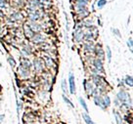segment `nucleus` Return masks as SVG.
<instances>
[{
  "label": "nucleus",
  "instance_id": "a211bd4d",
  "mask_svg": "<svg viewBox=\"0 0 133 124\" xmlns=\"http://www.w3.org/2000/svg\"><path fill=\"white\" fill-rule=\"evenodd\" d=\"M42 60H43V62H44L45 66H47L48 68H51V67H53V66H54V65H55L54 60L51 58V57L45 56V57H43V58H42Z\"/></svg>",
  "mask_w": 133,
  "mask_h": 124
},
{
  "label": "nucleus",
  "instance_id": "0eeeda50",
  "mask_svg": "<svg viewBox=\"0 0 133 124\" xmlns=\"http://www.w3.org/2000/svg\"><path fill=\"white\" fill-rule=\"evenodd\" d=\"M83 85H84V89H85V92L87 93L88 97H90L94 94V91H95V85L93 84V82L91 81H87V80H84L83 81Z\"/></svg>",
  "mask_w": 133,
  "mask_h": 124
},
{
  "label": "nucleus",
  "instance_id": "6ab92c4d",
  "mask_svg": "<svg viewBox=\"0 0 133 124\" xmlns=\"http://www.w3.org/2000/svg\"><path fill=\"white\" fill-rule=\"evenodd\" d=\"M10 7V0H0V8L5 10Z\"/></svg>",
  "mask_w": 133,
  "mask_h": 124
},
{
  "label": "nucleus",
  "instance_id": "7c9ffc66",
  "mask_svg": "<svg viewBox=\"0 0 133 124\" xmlns=\"http://www.w3.org/2000/svg\"><path fill=\"white\" fill-rule=\"evenodd\" d=\"M112 33H114V34H115V35H116V36H117V37H119V38L121 37V32H119V30H118V29H112Z\"/></svg>",
  "mask_w": 133,
  "mask_h": 124
},
{
  "label": "nucleus",
  "instance_id": "a878e982",
  "mask_svg": "<svg viewBox=\"0 0 133 124\" xmlns=\"http://www.w3.org/2000/svg\"><path fill=\"white\" fill-rule=\"evenodd\" d=\"M125 83H126V85H128L130 87H133V77L132 76H130V75H127L126 77H125Z\"/></svg>",
  "mask_w": 133,
  "mask_h": 124
},
{
  "label": "nucleus",
  "instance_id": "cd10ccee",
  "mask_svg": "<svg viewBox=\"0 0 133 124\" xmlns=\"http://www.w3.org/2000/svg\"><path fill=\"white\" fill-rule=\"evenodd\" d=\"M103 99H104V104L105 106H106V108L110 107V105H111V99H110V97L108 95H105L103 97Z\"/></svg>",
  "mask_w": 133,
  "mask_h": 124
},
{
  "label": "nucleus",
  "instance_id": "39448f33",
  "mask_svg": "<svg viewBox=\"0 0 133 124\" xmlns=\"http://www.w3.org/2000/svg\"><path fill=\"white\" fill-rule=\"evenodd\" d=\"M30 70L29 68H25L24 66H22L21 65L18 67V75L21 79H29L30 77Z\"/></svg>",
  "mask_w": 133,
  "mask_h": 124
},
{
  "label": "nucleus",
  "instance_id": "2eb2a0df",
  "mask_svg": "<svg viewBox=\"0 0 133 124\" xmlns=\"http://www.w3.org/2000/svg\"><path fill=\"white\" fill-rule=\"evenodd\" d=\"M93 100H94V103H95L96 106H98L100 108H102L103 109L106 108V106L104 104V99L101 95H95L93 97Z\"/></svg>",
  "mask_w": 133,
  "mask_h": 124
},
{
  "label": "nucleus",
  "instance_id": "5701e85b",
  "mask_svg": "<svg viewBox=\"0 0 133 124\" xmlns=\"http://www.w3.org/2000/svg\"><path fill=\"white\" fill-rule=\"evenodd\" d=\"M82 117L83 119H84V121L86 122V124H95L93 122V120L91 119V117L88 115L87 113H82Z\"/></svg>",
  "mask_w": 133,
  "mask_h": 124
},
{
  "label": "nucleus",
  "instance_id": "f8f14e48",
  "mask_svg": "<svg viewBox=\"0 0 133 124\" xmlns=\"http://www.w3.org/2000/svg\"><path fill=\"white\" fill-rule=\"evenodd\" d=\"M30 40L34 44H41V43H43V42L45 41V37H44V35L41 32H38V33H35Z\"/></svg>",
  "mask_w": 133,
  "mask_h": 124
},
{
  "label": "nucleus",
  "instance_id": "393cba45",
  "mask_svg": "<svg viewBox=\"0 0 133 124\" xmlns=\"http://www.w3.org/2000/svg\"><path fill=\"white\" fill-rule=\"evenodd\" d=\"M106 55H107V58H108V62L111 63V61H112V50L110 48V46L106 47Z\"/></svg>",
  "mask_w": 133,
  "mask_h": 124
},
{
  "label": "nucleus",
  "instance_id": "7ed1b4c3",
  "mask_svg": "<svg viewBox=\"0 0 133 124\" xmlns=\"http://www.w3.org/2000/svg\"><path fill=\"white\" fill-rule=\"evenodd\" d=\"M116 98H117V100L121 103V105L126 106V107H129V105H130V97H129V95L125 91L121 90V91L118 92Z\"/></svg>",
  "mask_w": 133,
  "mask_h": 124
},
{
  "label": "nucleus",
  "instance_id": "ddd939ff",
  "mask_svg": "<svg viewBox=\"0 0 133 124\" xmlns=\"http://www.w3.org/2000/svg\"><path fill=\"white\" fill-rule=\"evenodd\" d=\"M93 66H94V68L98 70L99 72L104 73V64H103V61H102V60L96 58L95 60L93 61Z\"/></svg>",
  "mask_w": 133,
  "mask_h": 124
},
{
  "label": "nucleus",
  "instance_id": "4be33fe9",
  "mask_svg": "<svg viewBox=\"0 0 133 124\" xmlns=\"http://www.w3.org/2000/svg\"><path fill=\"white\" fill-rule=\"evenodd\" d=\"M107 3H108V0H98V1L96 2V6H97L98 9H102L106 6Z\"/></svg>",
  "mask_w": 133,
  "mask_h": 124
},
{
  "label": "nucleus",
  "instance_id": "9b49d317",
  "mask_svg": "<svg viewBox=\"0 0 133 124\" xmlns=\"http://www.w3.org/2000/svg\"><path fill=\"white\" fill-rule=\"evenodd\" d=\"M20 65L22 66L25 67V68H29V70H31V67H32V63H31V61L28 57H24V56L20 58Z\"/></svg>",
  "mask_w": 133,
  "mask_h": 124
},
{
  "label": "nucleus",
  "instance_id": "72a5a7b5",
  "mask_svg": "<svg viewBox=\"0 0 133 124\" xmlns=\"http://www.w3.org/2000/svg\"><path fill=\"white\" fill-rule=\"evenodd\" d=\"M4 117H5L4 114H0V123H2V122H3V120H4Z\"/></svg>",
  "mask_w": 133,
  "mask_h": 124
},
{
  "label": "nucleus",
  "instance_id": "f704fd0d",
  "mask_svg": "<svg viewBox=\"0 0 133 124\" xmlns=\"http://www.w3.org/2000/svg\"><path fill=\"white\" fill-rule=\"evenodd\" d=\"M2 30H3V29H2V26H1V25H0V33L2 32Z\"/></svg>",
  "mask_w": 133,
  "mask_h": 124
},
{
  "label": "nucleus",
  "instance_id": "c756f323",
  "mask_svg": "<svg viewBox=\"0 0 133 124\" xmlns=\"http://www.w3.org/2000/svg\"><path fill=\"white\" fill-rule=\"evenodd\" d=\"M115 113V116H116V122H117V124H121V115H119V113L118 112H114Z\"/></svg>",
  "mask_w": 133,
  "mask_h": 124
},
{
  "label": "nucleus",
  "instance_id": "4468645a",
  "mask_svg": "<svg viewBox=\"0 0 133 124\" xmlns=\"http://www.w3.org/2000/svg\"><path fill=\"white\" fill-rule=\"evenodd\" d=\"M21 53L24 57H29V56L32 54V49H31V47L29 44H24L22 46Z\"/></svg>",
  "mask_w": 133,
  "mask_h": 124
},
{
  "label": "nucleus",
  "instance_id": "473e14b6",
  "mask_svg": "<svg viewBox=\"0 0 133 124\" xmlns=\"http://www.w3.org/2000/svg\"><path fill=\"white\" fill-rule=\"evenodd\" d=\"M40 2H41L42 4H47V3H50L51 2V0H40Z\"/></svg>",
  "mask_w": 133,
  "mask_h": 124
},
{
  "label": "nucleus",
  "instance_id": "f3484780",
  "mask_svg": "<svg viewBox=\"0 0 133 124\" xmlns=\"http://www.w3.org/2000/svg\"><path fill=\"white\" fill-rule=\"evenodd\" d=\"M83 49L85 52L87 53H94V50H95V45L92 43V42L86 41L83 44Z\"/></svg>",
  "mask_w": 133,
  "mask_h": 124
},
{
  "label": "nucleus",
  "instance_id": "c85d7f7f",
  "mask_svg": "<svg viewBox=\"0 0 133 124\" xmlns=\"http://www.w3.org/2000/svg\"><path fill=\"white\" fill-rule=\"evenodd\" d=\"M74 3H80V4L88 6V4L90 3V0H74Z\"/></svg>",
  "mask_w": 133,
  "mask_h": 124
},
{
  "label": "nucleus",
  "instance_id": "bb28decb",
  "mask_svg": "<svg viewBox=\"0 0 133 124\" xmlns=\"http://www.w3.org/2000/svg\"><path fill=\"white\" fill-rule=\"evenodd\" d=\"M63 100H64V101H65V103H66V105H69V106H70L71 108H75V106H74V104L71 103V100L69 99V98H68V97H66V95H63Z\"/></svg>",
  "mask_w": 133,
  "mask_h": 124
},
{
  "label": "nucleus",
  "instance_id": "412c9836",
  "mask_svg": "<svg viewBox=\"0 0 133 124\" xmlns=\"http://www.w3.org/2000/svg\"><path fill=\"white\" fill-rule=\"evenodd\" d=\"M61 88H62L63 92H64V95L68 94V92H69V88H68V84H66V79H63L62 80V82H61Z\"/></svg>",
  "mask_w": 133,
  "mask_h": 124
},
{
  "label": "nucleus",
  "instance_id": "aec40b11",
  "mask_svg": "<svg viewBox=\"0 0 133 124\" xmlns=\"http://www.w3.org/2000/svg\"><path fill=\"white\" fill-rule=\"evenodd\" d=\"M7 62L9 63V65H10V66H11V68L12 70H14L15 67H16V61H15V59H14V57L13 56H8V58H7Z\"/></svg>",
  "mask_w": 133,
  "mask_h": 124
},
{
  "label": "nucleus",
  "instance_id": "dca6fc26",
  "mask_svg": "<svg viewBox=\"0 0 133 124\" xmlns=\"http://www.w3.org/2000/svg\"><path fill=\"white\" fill-rule=\"evenodd\" d=\"M94 53L96 54V56H97V58H98V59L102 60V61L104 60V58H105V52H104V50H103V48L101 47V45L95 46Z\"/></svg>",
  "mask_w": 133,
  "mask_h": 124
},
{
  "label": "nucleus",
  "instance_id": "f03ea898",
  "mask_svg": "<svg viewBox=\"0 0 133 124\" xmlns=\"http://www.w3.org/2000/svg\"><path fill=\"white\" fill-rule=\"evenodd\" d=\"M25 16L21 11H18V10H14L12 12L9 14L8 16V21L11 24H15V23H20V22L24 21Z\"/></svg>",
  "mask_w": 133,
  "mask_h": 124
},
{
  "label": "nucleus",
  "instance_id": "b1692460",
  "mask_svg": "<svg viewBox=\"0 0 133 124\" xmlns=\"http://www.w3.org/2000/svg\"><path fill=\"white\" fill-rule=\"evenodd\" d=\"M78 100H79V103H80V105H81V107L83 108V109H84V111H85L86 112H89V109H88V107H87V104H86V102L84 101V99L80 97Z\"/></svg>",
  "mask_w": 133,
  "mask_h": 124
},
{
  "label": "nucleus",
  "instance_id": "f257e3e1",
  "mask_svg": "<svg viewBox=\"0 0 133 124\" xmlns=\"http://www.w3.org/2000/svg\"><path fill=\"white\" fill-rule=\"evenodd\" d=\"M74 9H75L76 15L78 16V18L80 19H85L89 16L90 14V11L88 9V6L86 5L80 4V3H74Z\"/></svg>",
  "mask_w": 133,
  "mask_h": 124
},
{
  "label": "nucleus",
  "instance_id": "9d476101",
  "mask_svg": "<svg viewBox=\"0 0 133 124\" xmlns=\"http://www.w3.org/2000/svg\"><path fill=\"white\" fill-rule=\"evenodd\" d=\"M84 31L83 29H75L74 31V39L75 42H81L84 40Z\"/></svg>",
  "mask_w": 133,
  "mask_h": 124
},
{
  "label": "nucleus",
  "instance_id": "1a4fd4ad",
  "mask_svg": "<svg viewBox=\"0 0 133 124\" xmlns=\"http://www.w3.org/2000/svg\"><path fill=\"white\" fill-rule=\"evenodd\" d=\"M26 23H28V25H29V27L32 29L33 32L38 33V32H41V31H42V29H43V27H42L41 24H39L38 22L28 21Z\"/></svg>",
  "mask_w": 133,
  "mask_h": 124
},
{
  "label": "nucleus",
  "instance_id": "2f4dec72",
  "mask_svg": "<svg viewBox=\"0 0 133 124\" xmlns=\"http://www.w3.org/2000/svg\"><path fill=\"white\" fill-rule=\"evenodd\" d=\"M5 18H6V14H5L4 10L0 8V20H4Z\"/></svg>",
  "mask_w": 133,
  "mask_h": 124
},
{
  "label": "nucleus",
  "instance_id": "6e6552de",
  "mask_svg": "<svg viewBox=\"0 0 133 124\" xmlns=\"http://www.w3.org/2000/svg\"><path fill=\"white\" fill-rule=\"evenodd\" d=\"M69 90L71 95H75V91H76V86H75V75L72 73L69 74Z\"/></svg>",
  "mask_w": 133,
  "mask_h": 124
},
{
  "label": "nucleus",
  "instance_id": "423d86ee",
  "mask_svg": "<svg viewBox=\"0 0 133 124\" xmlns=\"http://www.w3.org/2000/svg\"><path fill=\"white\" fill-rule=\"evenodd\" d=\"M22 29H23V33H24V35H25V37L26 38V39H31L33 35L35 34V32H33L32 29L29 26V25H28L26 22L23 24Z\"/></svg>",
  "mask_w": 133,
  "mask_h": 124
},
{
  "label": "nucleus",
  "instance_id": "20e7f679",
  "mask_svg": "<svg viewBox=\"0 0 133 124\" xmlns=\"http://www.w3.org/2000/svg\"><path fill=\"white\" fill-rule=\"evenodd\" d=\"M44 66H45V65H44V62H43V60H42V59L35 58L34 60H33L32 67H33V70H35L36 72H41V71H43Z\"/></svg>",
  "mask_w": 133,
  "mask_h": 124
}]
</instances>
